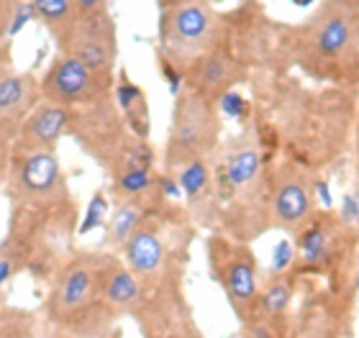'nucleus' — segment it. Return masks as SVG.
Returning <instances> with one entry per match:
<instances>
[{
  "instance_id": "obj_1",
  "label": "nucleus",
  "mask_w": 359,
  "mask_h": 338,
  "mask_svg": "<svg viewBox=\"0 0 359 338\" xmlns=\"http://www.w3.org/2000/svg\"><path fill=\"white\" fill-rule=\"evenodd\" d=\"M113 251H72L49 279L39 308V338H121V316L103 297Z\"/></svg>"
},
{
  "instance_id": "obj_2",
  "label": "nucleus",
  "mask_w": 359,
  "mask_h": 338,
  "mask_svg": "<svg viewBox=\"0 0 359 338\" xmlns=\"http://www.w3.org/2000/svg\"><path fill=\"white\" fill-rule=\"evenodd\" d=\"M300 64L318 77L359 75V8L354 0H329L298 38Z\"/></svg>"
},
{
  "instance_id": "obj_3",
  "label": "nucleus",
  "mask_w": 359,
  "mask_h": 338,
  "mask_svg": "<svg viewBox=\"0 0 359 338\" xmlns=\"http://www.w3.org/2000/svg\"><path fill=\"white\" fill-rule=\"evenodd\" d=\"M3 188L13 208L57 211L75 205L60 157L49 149H23L13 143Z\"/></svg>"
},
{
  "instance_id": "obj_4",
  "label": "nucleus",
  "mask_w": 359,
  "mask_h": 338,
  "mask_svg": "<svg viewBox=\"0 0 359 338\" xmlns=\"http://www.w3.org/2000/svg\"><path fill=\"white\" fill-rule=\"evenodd\" d=\"M218 136H221V118H218L216 100L205 98L190 87H182L175 98L172 126L167 136V174H172L185 162L208 159L218 146Z\"/></svg>"
},
{
  "instance_id": "obj_5",
  "label": "nucleus",
  "mask_w": 359,
  "mask_h": 338,
  "mask_svg": "<svg viewBox=\"0 0 359 338\" xmlns=\"http://www.w3.org/2000/svg\"><path fill=\"white\" fill-rule=\"evenodd\" d=\"M221 38V18L208 0H193L182 6L165 8L159 15V44L162 57L185 72L198 57L213 52Z\"/></svg>"
},
{
  "instance_id": "obj_6",
  "label": "nucleus",
  "mask_w": 359,
  "mask_h": 338,
  "mask_svg": "<svg viewBox=\"0 0 359 338\" xmlns=\"http://www.w3.org/2000/svg\"><path fill=\"white\" fill-rule=\"evenodd\" d=\"M208 264L226 300L236 313L239 323L255 318L257 297H259V277H257V259L244 241H231L226 236L208 239Z\"/></svg>"
},
{
  "instance_id": "obj_7",
  "label": "nucleus",
  "mask_w": 359,
  "mask_h": 338,
  "mask_svg": "<svg viewBox=\"0 0 359 338\" xmlns=\"http://www.w3.org/2000/svg\"><path fill=\"white\" fill-rule=\"evenodd\" d=\"M121 254H123V264L134 272L144 290H151L154 297L172 295L167 285L172 282L175 274V251L167 241V220L157 208L147 213V218L123 244Z\"/></svg>"
},
{
  "instance_id": "obj_8",
  "label": "nucleus",
  "mask_w": 359,
  "mask_h": 338,
  "mask_svg": "<svg viewBox=\"0 0 359 338\" xmlns=\"http://www.w3.org/2000/svg\"><path fill=\"white\" fill-rule=\"evenodd\" d=\"M113 80L116 77L97 75L72 57L60 54L39 80V90L41 100H52L67 108H83L108 98L113 92Z\"/></svg>"
},
{
  "instance_id": "obj_9",
  "label": "nucleus",
  "mask_w": 359,
  "mask_h": 338,
  "mask_svg": "<svg viewBox=\"0 0 359 338\" xmlns=\"http://www.w3.org/2000/svg\"><path fill=\"white\" fill-rule=\"evenodd\" d=\"M269 223L298 236L300 228L313 218V195L306 177L292 164H283L269 180L267 197Z\"/></svg>"
},
{
  "instance_id": "obj_10",
  "label": "nucleus",
  "mask_w": 359,
  "mask_h": 338,
  "mask_svg": "<svg viewBox=\"0 0 359 338\" xmlns=\"http://www.w3.org/2000/svg\"><path fill=\"white\" fill-rule=\"evenodd\" d=\"M69 128H72V108L52 100H39L18 126L13 143L23 149L57 151L62 139L69 136Z\"/></svg>"
},
{
  "instance_id": "obj_11",
  "label": "nucleus",
  "mask_w": 359,
  "mask_h": 338,
  "mask_svg": "<svg viewBox=\"0 0 359 338\" xmlns=\"http://www.w3.org/2000/svg\"><path fill=\"white\" fill-rule=\"evenodd\" d=\"M182 75H185V87L210 100H218L226 90H233V85L244 77V69L231 54L216 46L213 52L203 54L193 64H187Z\"/></svg>"
},
{
  "instance_id": "obj_12",
  "label": "nucleus",
  "mask_w": 359,
  "mask_h": 338,
  "mask_svg": "<svg viewBox=\"0 0 359 338\" xmlns=\"http://www.w3.org/2000/svg\"><path fill=\"white\" fill-rule=\"evenodd\" d=\"M39 100L41 90L36 77L31 72H18L11 59L0 57V120L15 134Z\"/></svg>"
},
{
  "instance_id": "obj_13",
  "label": "nucleus",
  "mask_w": 359,
  "mask_h": 338,
  "mask_svg": "<svg viewBox=\"0 0 359 338\" xmlns=\"http://www.w3.org/2000/svg\"><path fill=\"white\" fill-rule=\"evenodd\" d=\"M57 49H60V54L72 57L103 77H113L116 64H118V46L113 38L90 36L75 26L57 36Z\"/></svg>"
},
{
  "instance_id": "obj_14",
  "label": "nucleus",
  "mask_w": 359,
  "mask_h": 338,
  "mask_svg": "<svg viewBox=\"0 0 359 338\" xmlns=\"http://www.w3.org/2000/svg\"><path fill=\"white\" fill-rule=\"evenodd\" d=\"M103 297L118 316H131V318L142 316V310L147 308V300H149L144 285L116 254L105 264Z\"/></svg>"
},
{
  "instance_id": "obj_15",
  "label": "nucleus",
  "mask_w": 359,
  "mask_h": 338,
  "mask_svg": "<svg viewBox=\"0 0 359 338\" xmlns=\"http://www.w3.org/2000/svg\"><path fill=\"white\" fill-rule=\"evenodd\" d=\"M111 95L128 131L134 136H139V139H149L151 115H149V103H147V92H144L123 69H121V75L113 80Z\"/></svg>"
},
{
  "instance_id": "obj_16",
  "label": "nucleus",
  "mask_w": 359,
  "mask_h": 338,
  "mask_svg": "<svg viewBox=\"0 0 359 338\" xmlns=\"http://www.w3.org/2000/svg\"><path fill=\"white\" fill-rule=\"evenodd\" d=\"M172 177L177 180L180 192L185 195V200L190 203V208H193L195 213L208 211L210 200L216 197L213 169H210L208 159H193V162H185L182 167L175 169Z\"/></svg>"
},
{
  "instance_id": "obj_17",
  "label": "nucleus",
  "mask_w": 359,
  "mask_h": 338,
  "mask_svg": "<svg viewBox=\"0 0 359 338\" xmlns=\"http://www.w3.org/2000/svg\"><path fill=\"white\" fill-rule=\"evenodd\" d=\"M334 254V233L331 225L318 218H311L298 233V256L303 269H313L326 264Z\"/></svg>"
},
{
  "instance_id": "obj_18",
  "label": "nucleus",
  "mask_w": 359,
  "mask_h": 338,
  "mask_svg": "<svg viewBox=\"0 0 359 338\" xmlns=\"http://www.w3.org/2000/svg\"><path fill=\"white\" fill-rule=\"evenodd\" d=\"M292 293V277L287 272H272L262 287H259V297H257L255 316L269 318V321H287V310H290Z\"/></svg>"
},
{
  "instance_id": "obj_19",
  "label": "nucleus",
  "mask_w": 359,
  "mask_h": 338,
  "mask_svg": "<svg viewBox=\"0 0 359 338\" xmlns=\"http://www.w3.org/2000/svg\"><path fill=\"white\" fill-rule=\"evenodd\" d=\"M154 208L157 205L142 203V200H118L116 211L111 213V220L105 225V246L111 251H121L128 236L139 228V223L147 218V213Z\"/></svg>"
},
{
  "instance_id": "obj_20",
  "label": "nucleus",
  "mask_w": 359,
  "mask_h": 338,
  "mask_svg": "<svg viewBox=\"0 0 359 338\" xmlns=\"http://www.w3.org/2000/svg\"><path fill=\"white\" fill-rule=\"evenodd\" d=\"M31 10H34V18H39L52 31L54 38L72 29V23L77 21L75 0H31Z\"/></svg>"
},
{
  "instance_id": "obj_21",
  "label": "nucleus",
  "mask_w": 359,
  "mask_h": 338,
  "mask_svg": "<svg viewBox=\"0 0 359 338\" xmlns=\"http://www.w3.org/2000/svg\"><path fill=\"white\" fill-rule=\"evenodd\" d=\"M0 338H39L36 310L0 305Z\"/></svg>"
},
{
  "instance_id": "obj_22",
  "label": "nucleus",
  "mask_w": 359,
  "mask_h": 338,
  "mask_svg": "<svg viewBox=\"0 0 359 338\" xmlns=\"http://www.w3.org/2000/svg\"><path fill=\"white\" fill-rule=\"evenodd\" d=\"M108 216H111V203H108V195H105V190H95L93 192V197L88 200V205H85V216L80 218V223H77L75 228V236H88V233H93L95 228H103L105 220H108Z\"/></svg>"
},
{
  "instance_id": "obj_23",
  "label": "nucleus",
  "mask_w": 359,
  "mask_h": 338,
  "mask_svg": "<svg viewBox=\"0 0 359 338\" xmlns=\"http://www.w3.org/2000/svg\"><path fill=\"white\" fill-rule=\"evenodd\" d=\"M75 29L85 31L90 36H100V38H113L116 41V23H113V15L108 13V8H97L88 15H77V21L72 23Z\"/></svg>"
},
{
  "instance_id": "obj_24",
  "label": "nucleus",
  "mask_w": 359,
  "mask_h": 338,
  "mask_svg": "<svg viewBox=\"0 0 359 338\" xmlns=\"http://www.w3.org/2000/svg\"><path fill=\"white\" fill-rule=\"evenodd\" d=\"M216 108L224 113V115H229V118H233V120L244 118V115L249 113V103L241 98L236 90H226L224 95L216 100Z\"/></svg>"
},
{
  "instance_id": "obj_25",
  "label": "nucleus",
  "mask_w": 359,
  "mask_h": 338,
  "mask_svg": "<svg viewBox=\"0 0 359 338\" xmlns=\"http://www.w3.org/2000/svg\"><path fill=\"white\" fill-rule=\"evenodd\" d=\"M159 72H162V77H165V83L170 85V92L177 98L180 90L185 87V75H182V69H180L177 64H172L167 57H159Z\"/></svg>"
},
{
  "instance_id": "obj_26",
  "label": "nucleus",
  "mask_w": 359,
  "mask_h": 338,
  "mask_svg": "<svg viewBox=\"0 0 359 338\" xmlns=\"http://www.w3.org/2000/svg\"><path fill=\"white\" fill-rule=\"evenodd\" d=\"M13 141H15V134L6 126V123H3V120H0V167H3V169H8Z\"/></svg>"
},
{
  "instance_id": "obj_27",
  "label": "nucleus",
  "mask_w": 359,
  "mask_h": 338,
  "mask_svg": "<svg viewBox=\"0 0 359 338\" xmlns=\"http://www.w3.org/2000/svg\"><path fill=\"white\" fill-rule=\"evenodd\" d=\"M341 216H344L346 223L359 225V188L354 190L352 195L344 197V211H341Z\"/></svg>"
},
{
  "instance_id": "obj_28",
  "label": "nucleus",
  "mask_w": 359,
  "mask_h": 338,
  "mask_svg": "<svg viewBox=\"0 0 359 338\" xmlns=\"http://www.w3.org/2000/svg\"><path fill=\"white\" fill-rule=\"evenodd\" d=\"M29 21H34V10H31V3H21L18 6V10H15V15H13V21H11V34H18V31L26 26Z\"/></svg>"
},
{
  "instance_id": "obj_29",
  "label": "nucleus",
  "mask_w": 359,
  "mask_h": 338,
  "mask_svg": "<svg viewBox=\"0 0 359 338\" xmlns=\"http://www.w3.org/2000/svg\"><path fill=\"white\" fill-rule=\"evenodd\" d=\"M292 262V248L287 241H283L280 246H277L275 251V264H272V272H287V267H290Z\"/></svg>"
},
{
  "instance_id": "obj_30",
  "label": "nucleus",
  "mask_w": 359,
  "mask_h": 338,
  "mask_svg": "<svg viewBox=\"0 0 359 338\" xmlns=\"http://www.w3.org/2000/svg\"><path fill=\"white\" fill-rule=\"evenodd\" d=\"M105 0H75V10L77 15H88L93 13V10H97V8H103Z\"/></svg>"
},
{
  "instance_id": "obj_31",
  "label": "nucleus",
  "mask_w": 359,
  "mask_h": 338,
  "mask_svg": "<svg viewBox=\"0 0 359 338\" xmlns=\"http://www.w3.org/2000/svg\"><path fill=\"white\" fill-rule=\"evenodd\" d=\"M290 338H326V331H323L318 323H311V325H306V328H300V331Z\"/></svg>"
},
{
  "instance_id": "obj_32",
  "label": "nucleus",
  "mask_w": 359,
  "mask_h": 338,
  "mask_svg": "<svg viewBox=\"0 0 359 338\" xmlns=\"http://www.w3.org/2000/svg\"><path fill=\"white\" fill-rule=\"evenodd\" d=\"M157 3H159V10H165V8L182 6V3H193V0H157Z\"/></svg>"
},
{
  "instance_id": "obj_33",
  "label": "nucleus",
  "mask_w": 359,
  "mask_h": 338,
  "mask_svg": "<svg viewBox=\"0 0 359 338\" xmlns=\"http://www.w3.org/2000/svg\"><path fill=\"white\" fill-rule=\"evenodd\" d=\"M295 6H308V3H313V0H292Z\"/></svg>"
},
{
  "instance_id": "obj_34",
  "label": "nucleus",
  "mask_w": 359,
  "mask_h": 338,
  "mask_svg": "<svg viewBox=\"0 0 359 338\" xmlns=\"http://www.w3.org/2000/svg\"><path fill=\"white\" fill-rule=\"evenodd\" d=\"M6 172H8V169H3V167H0V188H3V180H6Z\"/></svg>"
},
{
  "instance_id": "obj_35",
  "label": "nucleus",
  "mask_w": 359,
  "mask_h": 338,
  "mask_svg": "<svg viewBox=\"0 0 359 338\" xmlns=\"http://www.w3.org/2000/svg\"><path fill=\"white\" fill-rule=\"evenodd\" d=\"M357 287H359V274H357Z\"/></svg>"
}]
</instances>
